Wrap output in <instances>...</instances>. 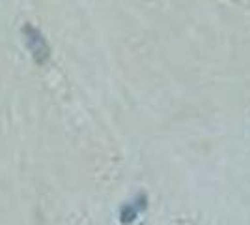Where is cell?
Returning a JSON list of instances; mask_svg holds the SVG:
<instances>
[{
	"instance_id": "1",
	"label": "cell",
	"mask_w": 250,
	"mask_h": 225,
	"mask_svg": "<svg viewBox=\"0 0 250 225\" xmlns=\"http://www.w3.org/2000/svg\"><path fill=\"white\" fill-rule=\"evenodd\" d=\"M142 208H146V197H140L138 201H133V203L125 204L124 208H122V222H124V224L135 222L136 216L142 212Z\"/></svg>"
}]
</instances>
